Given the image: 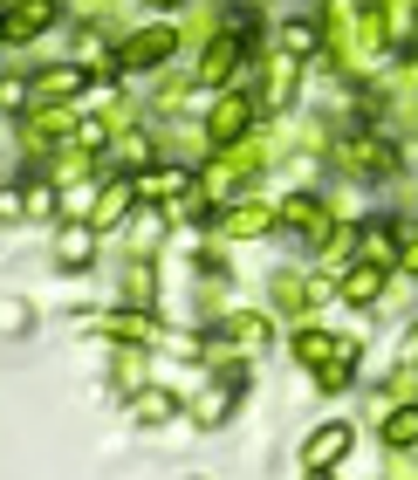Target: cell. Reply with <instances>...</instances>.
I'll return each instance as SVG.
<instances>
[{"instance_id": "obj_4", "label": "cell", "mask_w": 418, "mask_h": 480, "mask_svg": "<svg viewBox=\"0 0 418 480\" xmlns=\"http://www.w3.org/2000/svg\"><path fill=\"white\" fill-rule=\"evenodd\" d=\"M377 268H384V261H364V268L350 275V303H370V295H377Z\"/></svg>"}, {"instance_id": "obj_6", "label": "cell", "mask_w": 418, "mask_h": 480, "mask_svg": "<svg viewBox=\"0 0 418 480\" xmlns=\"http://www.w3.org/2000/svg\"><path fill=\"white\" fill-rule=\"evenodd\" d=\"M62 254H69V268H82V254H89V227L62 233Z\"/></svg>"}, {"instance_id": "obj_3", "label": "cell", "mask_w": 418, "mask_h": 480, "mask_svg": "<svg viewBox=\"0 0 418 480\" xmlns=\"http://www.w3.org/2000/svg\"><path fill=\"white\" fill-rule=\"evenodd\" d=\"M384 439H391V446H412V439H418V405L391 412V426H384Z\"/></svg>"}, {"instance_id": "obj_1", "label": "cell", "mask_w": 418, "mask_h": 480, "mask_svg": "<svg viewBox=\"0 0 418 480\" xmlns=\"http://www.w3.org/2000/svg\"><path fill=\"white\" fill-rule=\"evenodd\" d=\"M343 453H350V426H329V432H315L309 446H302V467H337Z\"/></svg>"}, {"instance_id": "obj_5", "label": "cell", "mask_w": 418, "mask_h": 480, "mask_svg": "<svg viewBox=\"0 0 418 480\" xmlns=\"http://www.w3.org/2000/svg\"><path fill=\"white\" fill-rule=\"evenodd\" d=\"M282 49H288V55H309V49H315V28H309V21H288V28H282Z\"/></svg>"}, {"instance_id": "obj_2", "label": "cell", "mask_w": 418, "mask_h": 480, "mask_svg": "<svg viewBox=\"0 0 418 480\" xmlns=\"http://www.w3.org/2000/svg\"><path fill=\"white\" fill-rule=\"evenodd\" d=\"M42 21H49V0H27L21 14H7V28H0V35H14V42H21V35H35Z\"/></svg>"}]
</instances>
